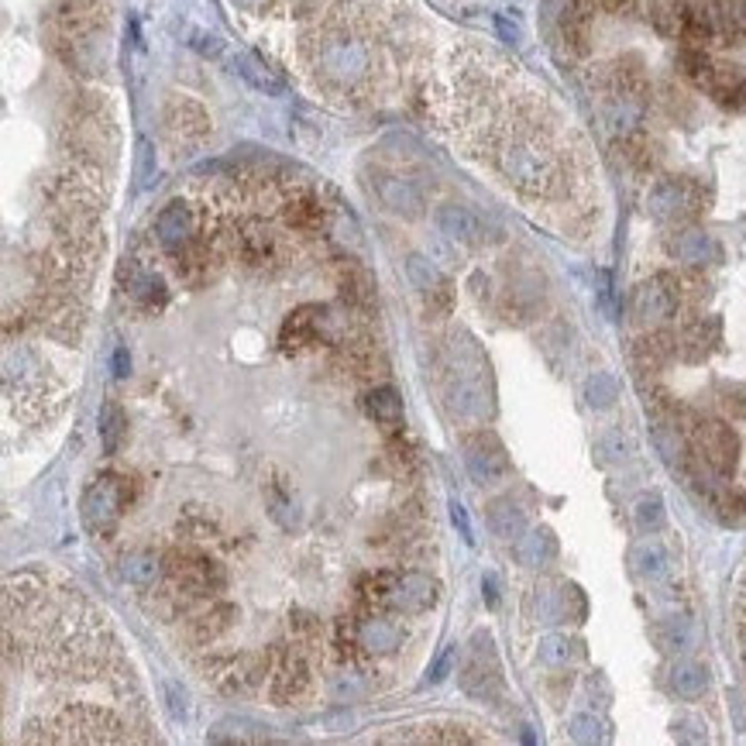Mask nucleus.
<instances>
[{"mask_svg":"<svg viewBox=\"0 0 746 746\" xmlns=\"http://www.w3.org/2000/svg\"><path fill=\"white\" fill-rule=\"evenodd\" d=\"M396 585H399V575H392V571H375V575H368L365 581H361V599H365V605H392V599H396Z\"/></svg>","mask_w":746,"mask_h":746,"instance_id":"obj_28","label":"nucleus"},{"mask_svg":"<svg viewBox=\"0 0 746 746\" xmlns=\"http://www.w3.org/2000/svg\"><path fill=\"white\" fill-rule=\"evenodd\" d=\"M461 688L471 698H485V701L503 692V677H499V664H496V650H492L488 633L475 636V650L461 671Z\"/></svg>","mask_w":746,"mask_h":746,"instance_id":"obj_6","label":"nucleus"},{"mask_svg":"<svg viewBox=\"0 0 746 746\" xmlns=\"http://www.w3.org/2000/svg\"><path fill=\"white\" fill-rule=\"evenodd\" d=\"M155 234L166 248H183L186 241H193V214L183 200H172L168 207H162V214L155 217Z\"/></svg>","mask_w":746,"mask_h":746,"instance_id":"obj_16","label":"nucleus"},{"mask_svg":"<svg viewBox=\"0 0 746 746\" xmlns=\"http://www.w3.org/2000/svg\"><path fill=\"white\" fill-rule=\"evenodd\" d=\"M275 238L265 231L262 224H248V227H241L238 234V255L241 262L255 265V268H262V265H268L272 258H275Z\"/></svg>","mask_w":746,"mask_h":746,"instance_id":"obj_20","label":"nucleus"},{"mask_svg":"<svg viewBox=\"0 0 746 746\" xmlns=\"http://www.w3.org/2000/svg\"><path fill=\"white\" fill-rule=\"evenodd\" d=\"M540 660L544 664H551V668H564V664H571V657H575V644L568 640V636H544L540 640Z\"/></svg>","mask_w":746,"mask_h":746,"instance_id":"obj_34","label":"nucleus"},{"mask_svg":"<svg viewBox=\"0 0 746 746\" xmlns=\"http://www.w3.org/2000/svg\"><path fill=\"white\" fill-rule=\"evenodd\" d=\"M234 70H238L241 76L255 86V90H262V94H279V90H283V86H279V79L265 70L255 55H248V52H238V55H234Z\"/></svg>","mask_w":746,"mask_h":746,"instance_id":"obj_30","label":"nucleus"},{"mask_svg":"<svg viewBox=\"0 0 746 746\" xmlns=\"http://www.w3.org/2000/svg\"><path fill=\"white\" fill-rule=\"evenodd\" d=\"M653 636H657L660 650L681 653V650H688L695 644V626H692V619H685V616H671V619H664V623L657 626Z\"/></svg>","mask_w":746,"mask_h":746,"instance_id":"obj_25","label":"nucleus"},{"mask_svg":"<svg viewBox=\"0 0 746 746\" xmlns=\"http://www.w3.org/2000/svg\"><path fill=\"white\" fill-rule=\"evenodd\" d=\"M455 657H457V647L444 650V653H440V657H437V660L430 664V671H427V681H430V685H440L447 674L455 671Z\"/></svg>","mask_w":746,"mask_h":746,"instance_id":"obj_36","label":"nucleus"},{"mask_svg":"<svg viewBox=\"0 0 746 746\" xmlns=\"http://www.w3.org/2000/svg\"><path fill=\"white\" fill-rule=\"evenodd\" d=\"M324 324H327V310H324L320 303H303V307H296V310L286 316L283 334H279L283 351H286V355H296V351H303V348L316 344V337H320V331H324Z\"/></svg>","mask_w":746,"mask_h":746,"instance_id":"obj_9","label":"nucleus"},{"mask_svg":"<svg viewBox=\"0 0 746 746\" xmlns=\"http://www.w3.org/2000/svg\"><path fill=\"white\" fill-rule=\"evenodd\" d=\"M692 444L709 468H716L719 475H733L736 455H740V440L733 427H726L719 420H698L692 427Z\"/></svg>","mask_w":746,"mask_h":746,"instance_id":"obj_5","label":"nucleus"},{"mask_svg":"<svg viewBox=\"0 0 746 746\" xmlns=\"http://www.w3.org/2000/svg\"><path fill=\"white\" fill-rule=\"evenodd\" d=\"M447 403L464 420H481L492 409L488 396V365L479 355V348L461 337L451 348V375H447Z\"/></svg>","mask_w":746,"mask_h":746,"instance_id":"obj_1","label":"nucleus"},{"mask_svg":"<svg viewBox=\"0 0 746 746\" xmlns=\"http://www.w3.org/2000/svg\"><path fill=\"white\" fill-rule=\"evenodd\" d=\"M358 644L372 653H392V650L403 644V629L396 619H385V616H372L358 626Z\"/></svg>","mask_w":746,"mask_h":746,"instance_id":"obj_18","label":"nucleus"},{"mask_svg":"<svg viewBox=\"0 0 746 746\" xmlns=\"http://www.w3.org/2000/svg\"><path fill=\"white\" fill-rule=\"evenodd\" d=\"M481 588H485V602H488V605H499V578H496V575H485V581H481Z\"/></svg>","mask_w":746,"mask_h":746,"instance_id":"obj_39","label":"nucleus"},{"mask_svg":"<svg viewBox=\"0 0 746 746\" xmlns=\"http://www.w3.org/2000/svg\"><path fill=\"white\" fill-rule=\"evenodd\" d=\"M127 372H131V358H127V348H118V351H114V375H118V379H124Z\"/></svg>","mask_w":746,"mask_h":746,"instance_id":"obj_40","label":"nucleus"},{"mask_svg":"<svg viewBox=\"0 0 746 746\" xmlns=\"http://www.w3.org/2000/svg\"><path fill=\"white\" fill-rule=\"evenodd\" d=\"M365 413H368V420H375L382 427H399L403 423V399L392 385H379L365 396Z\"/></svg>","mask_w":746,"mask_h":746,"instance_id":"obj_21","label":"nucleus"},{"mask_svg":"<svg viewBox=\"0 0 746 746\" xmlns=\"http://www.w3.org/2000/svg\"><path fill=\"white\" fill-rule=\"evenodd\" d=\"M337 289H340V299L348 303V307H355V310H368L372 307V279H368V272L361 268V265L355 262H344L340 265V272H337Z\"/></svg>","mask_w":746,"mask_h":746,"instance_id":"obj_19","label":"nucleus"},{"mask_svg":"<svg viewBox=\"0 0 746 746\" xmlns=\"http://www.w3.org/2000/svg\"><path fill=\"white\" fill-rule=\"evenodd\" d=\"M120 571H124V578H127L131 585H152V581L159 578V571H162V564H159V557L152 551H135L124 557Z\"/></svg>","mask_w":746,"mask_h":746,"instance_id":"obj_29","label":"nucleus"},{"mask_svg":"<svg viewBox=\"0 0 746 746\" xmlns=\"http://www.w3.org/2000/svg\"><path fill=\"white\" fill-rule=\"evenodd\" d=\"M557 544H553L551 529H533L527 537H520V547H516V557L527 564V568H540L547 564V557H553Z\"/></svg>","mask_w":746,"mask_h":746,"instance_id":"obj_26","label":"nucleus"},{"mask_svg":"<svg viewBox=\"0 0 746 746\" xmlns=\"http://www.w3.org/2000/svg\"><path fill=\"white\" fill-rule=\"evenodd\" d=\"M629 561H633V571L644 578V581H660V578L668 575V551L660 544H653V540L636 544L633 553H629Z\"/></svg>","mask_w":746,"mask_h":746,"instance_id":"obj_23","label":"nucleus"},{"mask_svg":"<svg viewBox=\"0 0 746 746\" xmlns=\"http://www.w3.org/2000/svg\"><path fill=\"white\" fill-rule=\"evenodd\" d=\"M286 220L289 227H296V231H320L324 227V207H320V200L310 196V193L292 196L286 207Z\"/></svg>","mask_w":746,"mask_h":746,"instance_id":"obj_24","label":"nucleus"},{"mask_svg":"<svg viewBox=\"0 0 746 746\" xmlns=\"http://www.w3.org/2000/svg\"><path fill=\"white\" fill-rule=\"evenodd\" d=\"M124 430H127V420H124L120 406L114 403V399H111V403H103V409H100V444H103V451H107V455H118Z\"/></svg>","mask_w":746,"mask_h":746,"instance_id":"obj_27","label":"nucleus"},{"mask_svg":"<svg viewBox=\"0 0 746 746\" xmlns=\"http://www.w3.org/2000/svg\"><path fill=\"white\" fill-rule=\"evenodd\" d=\"M677 299H681L677 279L668 275V272H660V275H653V279L636 286V292H633V316L644 320V324H660V320L674 316Z\"/></svg>","mask_w":746,"mask_h":746,"instance_id":"obj_8","label":"nucleus"},{"mask_svg":"<svg viewBox=\"0 0 746 746\" xmlns=\"http://www.w3.org/2000/svg\"><path fill=\"white\" fill-rule=\"evenodd\" d=\"M668 251H671L677 262L685 265H705L716 258V241H712V234H705L701 227H677L671 238H668Z\"/></svg>","mask_w":746,"mask_h":746,"instance_id":"obj_15","label":"nucleus"},{"mask_svg":"<svg viewBox=\"0 0 746 746\" xmlns=\"http://www.w3.org/2000/svg\"><path fill=\"white\" fill-rule=\"evenodd\" d=\"M406 272H409V283L427 296V303H430V307H437L440 313L451 310V286H447V279L433 268V262H427L423 255H409Z\"/></svg>","mask_w":746,"mask_h":746,"instance_id":"obj_14","label":"nucleus"},{"mask_svg":"<svg viewBox=\"0 0 746 746\" xmlns=\"http://www.w3.org/2000/svg\"><path fill=\"white\" fill-rule=\"evenodd\" d=\"M372 190L379 196V203H382L385 210H392V214L409 217V220L423 214V193L416 190L409 179H403V176L379 172V176L372 179Z\"/></svg>","mask_w":746,"mask_h":746,"instance_id":"obj_10","label":"nucleus"},{"mask_svg":"<svg viewBox=\"0 0 746 746\" xmlns=\"http://www.w3.org/2000/svg\"><path fill=\"white\" fill-rule=\"evenodd\" d=\"M437 224L447 238H455L457 244H485L488 241V227L475 210L468 207H457V203H447L437 210Z\"/></svg>","mask_w":746,"mask_h":746,"instance_id":"obj_13","label":"nucleus"},{"mask_svg":"<svg viewBox=\"0 0 746 746\" xmlns=\"http://www.w3.org/2000/svg\"><path fill=\"white\" fill-rule=\"evenodd\" d=\"M207 677L214 681L224 695H244L262 677V668H258L255 657H217L214 664H210Z\"/></svg>","mask_w":746,"mask_h":746,"instance_id":"obj_11","label":"nucleus"},{"mask_svg":"<svg viewBox=\"0 0 746 746\" xmlns=\"http://www.w3.org/2000/svg\"><path fill=\"white\" fill-rule=\"evenodd\" d=\"M464 451V468L479 485H496L509 475V455H505L503 440L492 430H475L461 440Z\"/></svg>","mask_w":746,"mask_h":746,"instance_id":"obj_4","label":"nucleus"},{"mask_svg":"<svg viewBox=\"0 0 746 746\" xmlns=\"http://www.w3.org/2000/svg\"><path fill=\"white\" fill-rule=\"evenodd\" d=\"M671 688L681 698H701L709 688V671L698 664V660H677L671 668Z\"/></svg>","mask_w":746,"mask_h":746,"instance_id":"obj_22","label":"nucleus"},{"mask_svg":"<svg viewBox=\"0 0 746 746\" xmlns=\"http://www.w3.org/2000/svg\"><path fill=\"white\" fill-rule=\"evenodd\" d=\"M166 571H168V578L176 581V588H183V592H190V595H210V592H220L224 581H227L224 568H220L217 561H210V557H203V553H196V551H172L166 561Z\"/></svg>","mask_w":746,"mask_h":746,"instance_id":"obj_3","label":"nucleus"},{"mask_svg":"<svg viewBox=\"0 0 746 746\" xmlns=\"http://www.w3.org/2000/svg\"><path fill=\"white\" fill-rule=\"evenodd\" d=\"M585 399H588V406L592 409H609L616 399H619V382H616V375H609V372H595L588 382H585Z\"/></svg>","mask_w":746,"mask_h":746,"instance_id":"obj_31","label":"nucleus"},{"mask_svg":"<svg viewBox=\"0 0 746 746\" xmlns=\"http://www.w3.org/2000/svg\"><path fill=\"white\" fill-rule=\"evenodd\" d=\"M392 605L403 612V616H423L437 605V581L423 571H406L399 575V585H396V599Z\"/></svg>","mask_w":746,"mask_h":746,"instance_id":"obj_12","label":"nucleus"},{"mask_svg":"<svg viewBox=\"0 0 746 746\" xmlns=\"http://www.w3.org/2000/svg\"><path fill=\"white\" fill-rule=\"evenodd\" d=\"M633 520H636V527L644 529V533H657V529L664 527V503H660V496H644V499H636Z\"/></svg>","mask_w":746,"mask_h":746,"instance_id":"obj_33","label":"nucleus"},{"mask_svg":"<svg viewBox=\"0 0 746 746\" xmlns=\"http://www.w3.org/2000/svg\"><path fill=\"white\" fill-rule=\"evenodd\" d=\"M152 168H155V162H152V144L148 142H138V183H148V176H152Z\"/></svg>","mask_w":746,"mask_h":746,"instance_id":"obj_38","label":"nucleus"},{"mask_svg":"<svg viewBox=\"0 0 746 746\" xmlns=\"http://www.w3.org/2000/svg\"><path fill=\"white\" fill-rule=\"evenodd\" d=\"M451 523L457 527V533L471 544V520H468V509L457 503V499H451Z\"/></svg>","mask_w":746,"mask_h":746,"instance_id":"obj_37","label":"nucleus"},{"mask_svg":"<svg viewBox=\"0 0 746 746\" xmlns=\"http://www.w3.org/2000/svg\"><path fill=\"white\" fill-rule=\"evenodd\" d=\"M636 451V440L623 430V427H612L599 437V457L602 461H623Z\"/></svg>","mask_w":746,"mask_h":746,"instance_id":"obj_32","label":"nucleus"},{"mask_svg":"<svg viewBox=\"0 0 746 746\" xmlns=\"http://www.w3.org/2000/svg\"><path fill=\"white\" fill-rule=\"evenodd\" d=\"M485 516H488V529H492L499 540H520V537H523V527H527L523 509L512 503L509 496L492 499L488 509H485Z\"/></svg>","mask_w":746,"mask_h":746,"instance_id":"obj_17","label":"nucleus"},{"mask_svg":"<svg viewBox=\"0 0 746 746\" xmlns=\"http://www.w3.org/2000/svg\"><path fill=\"white\" fill-rule=\"evenodd\" d=\"M605 726H602L595 716H588V712H578L575 719H571V736H575L578 743H602V733Z\"/></svg>","mask_w":746,"mask_h":746,"instance_id":"obj_35","label":"nucleus"},{"mask_svg":"<svg viewBox=\"0 0 746 746\" xmlns=\"http://www.w3.org/2000/svg\"><path fill=\"white\" fill-rule=\"evenodd\" d=\"M310 685V668L303 660V653L292 647H279L272 653V674H268V695L275 705H289L292 698H299Z\"/></svg>","mask_w":746,"mask_h":746,"instance_id":"obj_7","label":"nucleus"},{"mask_svg":"<svg viewBox=\"0 0 746 746\" xmlns=\"http://www.w3.org/2000/svg\"><path fill=\"white\" fill-rule=\"evenodd\" d=\"M120 509H124V488L114 475H103L96 479L86 492H83V503H79V512H83V523L94 537H111L118 529Z\"/></svg>","mask_w":746,"mask_h":746,"instance_id":"obj_2","label":"nucleus"}]
</instances>
